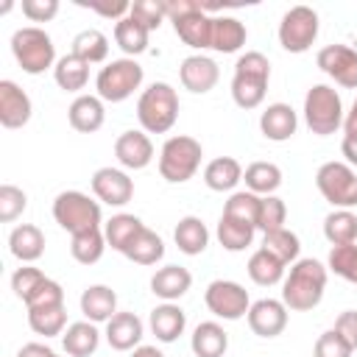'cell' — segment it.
<instances>
[{
  "instance_id": "cell-1",
  "label": "cell",
  "mask_w": 357,
  "mask_h": 357,
  "mask_svg": "<svg viewBox=\"0 0 357 357\" xmlns=\"http://www.w3.org/2000/svg\"><path fill=\"white\" fill-rule=\"evenodd\" d=\"M326 279H329V268L312 257L296 259L290 265V271L282 279V301L287 310L293 312H307L315 310L324 298L326 290Z\"/></svg>"
},
{
  "instance_id": "cell-2",
  "label": "cell",
  "mask_w": 357,
  "mask_h": 357,
  "mask_svg": "<svg viewBox=\"0 0 357 357\" xmlns=\"http://www.w3.org/2000/svg\"><path fill=\"white\" fill-rule=\"evenodd\" d=\"M271 81V61L259 50H248L237 59L231 75V98L240 109H257L265 100Z\"/></svg>"
},
{
  "instance_id": "cell-3",
  "label": "cell",
  "mask_w": 357,
  "mask_h": 357,
  "mask_svg": "<svg viewBox=\"0 0 357 357\" xmlns=\"http://www.w3.org/2000/svg\"><path fill=\"white\" fill-rule=\"evenodd\" d=\"M137 120L145 134H167L178 120V95L167 81H153L137 100Z\"/></svg>"
},
{
  "instance_id": "cell-4",
  "label": "cell",
  "mask_w": 357,
  "mask_h": 357,
  "mask_svg": "<svg viewBox=\"0 0 357 357\" xmlns=\"http://www.w3.org/2000/svg\"><path fill=\"white\" fill-rule=\"evenodd\" d=\"M11 53H14L17 64L22 67V73H28V75H42L45 70L56 67V61H59L50 33L39 25L17 28L11 33Z\"/></svg>"
},
{
  "instance_id": "cell-5",
  "label": "cell",
  "mask_w": 357,
  "mask_h": 357,
  "mask_svg": "<svg viewBox=\"0 0 357 357\" xmlns=\"http://www.w3.org/2000/svg\"><path fill=\"white\" fill-rule=\"evenodd\" d=\"M201 156H204V148L195 137H187V134L167 137L159 151V173L170 184H184L198 173Z\"/></svg>"
},
{
  "instance_id": "cell-6",
  "label": "cell",
  "mask_w": 357,
  "mask_h": 357,
  "mask_svg": "<svg viewBox=\"0 0 357 357\" xmlns=\"http://www.w3.org/2000/svg\"><path fill=\"white\" fill-rule=\"evenodd\" d=\"M343 100L335 86L329 84H315L304 95V123L312 134L329 137L343 126Z\"/></svg>"
},
{
  "instance_id": "cell-7",
  "label": "cell",
  "mask_w": 357,
  "mask_h": 357,
  "mask_svg": "<svg viewBox=\"0 0 357 357\" xmlns=\"http://www.w3.org/2000/svg\"><path fill=\"white\" fill-rule=\"evenodd\" d=\"M145 78V70L137 59H112L106 67H100L98 78H95V89L98 98L106 103H123L126 98H131L139 84Z\"/></svg>"
},
{
  "instance_id": "cell-8",
  "label": "cell",
  "mask_w": 357,
  "mask_h": 357,
  "mask_svg": "<svg viewBox=\"0 0 357 357\" xmlns=\"http://www.w3.org/2000/svg\"><path fill=\"white\" fill-rule=\"evenodd\" d=\"M53 218L64 231H70V237L92 231L100 229V204L81 190H64L53 198Z\"/></svg>"
},
{
  "instance_id": "cell-9",
  "label": "cell",
  "mask_w": 357,
  "mask_h": 357,
  "mask_svg": "<svg viewBox=\"0 0 357 357\" xmlns=\"http://www.w3.org/2000/svg\"><path fill=\"white\" fill-rule=\"evenodd\" d=\"M315 187L335 209L357 206V173L346 162H324L315 173Z\"/></svg>"
},
{
  "instance_id": "cell-10",
  "label": "cell",
  "mask_w": 357,
  "mask_h": 357,
  "mask_svg": "<svg viewBox=\"0 0 357 357\" xmlns=\"http://www.w3.org/2000/svg\"><path fill=\"white\" fill-rule=\"evenodd\" d=\"M318 39V11L310 6H293L279 22V45L287 53H304Z\"/></svg>"
},
{
  "instance_id": "cell-11",
  "label": "cell",
  "mask_w": 357,
  "mask_h": 357,
  "mask_svg": "<svg viewBox=\"0 0 357 357\" xmlns=\"http://www.w3.org/2000/svg\"><path fill=\"white\" fill-rule=\"evenodd\" d=\"M204 301H206L209 312L215 318H223V321H240L251 310L248 290L240 282H231V279L209 282L206 290H204Z\"/></svg>"
},
{
  "instance_id": "cell-12",
  "label": "cell",
  "mask_w": 357,
  "mask_h": 357,
  "mask_svg": "<svg viewBox=\"0 0 357 357\" xmlns=\"http://www.w3.org/2000/svg\"><path fill=\"white\" fill-rule=\"evenodd\" d=\"M315 64L340 86L357 89V50L349 45H326L318 50Z\"/></svg>"
},
{
  "instance_id": "cell-13",
  "label": "cell",
  "mask_w": 357,
  "mask_h": 357,
  "mask_svg": "<svg viewBox=\"0 0 357 357\" xmlns=\"http://www.w3.org/2000/svg\"><path fill=\"white\" fill-rule=\"evenodd\" d=\"M92 192L109 206H126L134 198V181L120 167H98L92 173Z\"/></svg>"
},
{
  "instance_id": "cell-14",
  "label": "cell",
  "mask_w": 357,
  "mask_h": 357,
  "mask_svg": "<svg viewBox=\"0 0 357 357\" xmlns=\"http://www.w3.org/2000/svg\"><path fill=\"white\" fill-rule=\"evenodd\" d=\"M114 156L126 170H142L153 159V142L142 128H128L114 139Z\"/></svg>"
},
{
  "instance_id": "cell-15",
  "label": "cell",
  "mask_w": 357,
  "mask_h": 357,
  "mask_svg": "<svg viewBox=\"0 0 357 357\" xmlns=\"http://www.w3.org/2000/svg\"><path fill=\"white\" fill-rule=\"evenodd\" d=\"M248 326L259 337H276L287 326V307L282 298H259L248 310Z\"/></svg>"
},
{
  "instance_id": "cell-16",
  "label": "cell",
  "mask_w": 357,
  "mask_h": 357,
  "mask_svg": "<svg viewBox=\"0 0 357 357\" xmlns=\"http://www.w3.org/2000/svg\"><path fill=\"white\" fill-rule=\"evenodd\" d=\"M178 78H181V86L195 92V95H204L209 89H215L218 78H220V70H218V61L204 56V53H192L181 61L178 67Z\"/></svg>"
},
{
  "instance_id": "cell-17",
  "label": "cell",
  "mask_w": 357,
  "mask_h": 357,
  "mask_svg": "<svg viewBox=\"0 0 357 357\" xmlns=\"http://www.w3.org/2000/svg\"><path fill=\"white\" fill-rule=\"evenodd\" d=\"M33 114V103L25 89H20L14 81H0V126L3 128H22Z\"/></svg>"
},
{
  "instance_id": "cell-18",
  "label": "cell",
  "mask_w": 357,
  "mask_h": 357,
  "mask_svg": "<svg viewBox=\"0 0 357 357\" xmlns=\"http://www.w3.org/2000/svg\"><path fill=\"white\" fill-rule=\"evenodd\" d=\"M170 22H173L176 36L187 47H192V50H206L209 47V39H212V17L206 14L204 6H198L190 14H181V17H176Z\"/></svg>"
},
{
  "instance_id": "cell-19",
  "label": "cell",
  "mask_w": 357,
  "mask_h": 357,
  "mask_svg": "<svg viewBox=\"0 0 357 357\" xmlns=\"http://www.w3.org/2000/svg\"><path fill=\"white\" fill-rule=\"evenodd\" d=\"M142 321L137 312H114L112 321H106V343L114 351H134L137 346H142Z\"/></svg>"
},
{
  "instance_id": "cell-20",
  "label": "cell",
  "mask_w": 357,
  "mask_h": 357,
  "mask_svg": "<svg viewBox=\"0 0 357 357\" xmlns=\"http://www.w3.org/2000/svg\"><path fill=\"white\" fill-rule=\"evenodd\" d=\"M298 128V114L293 112L290 103H271L262 114H259V131L265 139L271 142H284L296 134Z\"/></svg>"
},
{
  "instance_id": "cell-21",
  "label": "cell",
  "mask_w": 357,
  "mask_h": 357,
  "mask_svg": "<svg viewBox=\"0 0 357 357\" xmlns=\"http://www.w3.org/2000/svg\"><path fill=\"white\" fill-rule=\"evenodd\" d=\"M148 326H151V332L156 335L159 343H173V340H178L184 335L187 315H184V310L176 301H165V304L151 310Z\"/></svg>"
},
{
  "instance_id": "cell-22",
  "label": "cell",
  "mask_w": 357,
  "mask_h": 357,
  "mask_svg": "<svg viewBox=\"0 0 357 357\" xmlns=\"http://www.w3.org/2000/svg\"><path fill=\"white\" fill-rule=\"evenodd\" d=\"M67 120L75 131L81 134H95L100 131L103 120H106V109H103V100L98 95H78L70 109H67Z\"/></svg>"
},
{
  "instance_id": "cell-23",
  "label": "cell",
  "mask_w": 357,
  "mask_h": 357,
  "mask_svg": "<svg viewBox=\"0 0 357 357\" xmlns=\"http://www.w3.org/2000/svg\"><path fill=\"white\" fill-rule=\"evenodd\" d=\"M192 287V273L181 265H165L151 276V293L162 301H178Z\"/></svg>"
},
{
  "instance_id": "cell-24",
  "label": "cell",
  "mask_w": 357,
  "mask_h": 357,
  "mask_svg": "<svg viewBox=\"0 0 357 357\" xmlns=\"http://www.w3.org/2000/svg\"><path fill=\"white\" fill-rule=\"evenodd\" d=\"M78 304H81V312H84L86 321H92V324H106V321H112V315L117 312V293H114L109 284H89V287L81 293Z\"/></svg>"
},
{
  "instance_id": "cell-25",
  "label": "cell",
  "mask_w": 357,
  "mask_h": 357,
  "mask_svg": "<svg viewBox=\"0 0 357 357\" xmlns=\"http://www.w3.org/2000/svg\"><path fill=\"white\" fill-rule=\"evenodd\" d=\"M8 251L22 262V265H31L36 262L42 254H45V234L39 226L33 223H20L11 229L8 234Z\"/></svg>"
},
{
  "instance_id": "cell-26",
  "label": "cell",
  "mask_w": 357,
  "mask_h": 357,
  "mask_svg": "<svg viewBox=\"0 0 357 357\" xmlns=\"http://www.w3.org/2000/svg\"><path fill=\"white\" fill-rule=\"evenodd\" d=\"M190 349L195 357H223L229 349V335L218 321H201L192 329Z\"/></svg>"
},
{
  "instance_id": "cell-27",
  "label": "cell",
  "mask_w": 357,
  "mask_h": 357,
  "mask_svg": "<svg viewBox=\"0 0 357 357\" xmlns=\"http://www.w3.org/2000/svg\"><path fill=\"white\" fill-rule=\"evenodd\" d=\"M173 240H176V245H178L181 254L198 257V254H204L206 245H209V229H206V223H204L201 218L184 215V218L176 223V229H173Z\"/></svg>"
},
{
  "instance_id": "cell-28",
  "label": "cell",
  "mask_w": 357,
  "mask_h": 357,
  "mask_svg": "<svg viewBox=\"0 0 357 357\" xmlns=\"http://www.w3.org/2000/svg\"><path fill=\"white\" fill-rule=\"evenodd\" d=\"M248 39L245 25L237 17H212V39L209 47L218 53H237Z\"/></svg>"
},
{
  "instance_id": "cell-29",
  "label": "cell",
  "mask_w": 357,
  "mask_h": 357,
  "mask_svg": "<svg viewBox=\"0 0 357 357\" xmlns=\"http://www.w3.org/2000/svg\"><path fill=\"white\" fill-rule=\"evenodd\" d=\"M243 181V165L234 156H218L204 167V184L215 192H231Z\"/></svg>"
},
{
  "instance_id": "cell-30",
  "label": "cell",
  "mask_w": 357,
  "mask_h": 357,
  "mask_svg": "<svg viewBox=\"0 0 357 357\" xmlns=\"http://www.w3.org/2000/svg\"><path fill=\"white\" fill-rule=\"evenodd\" d=\"M98 343H100V332H98V324L92 321H75L61 335V346L70 357H89L95 354Z\"/></svg>"
},
{
  "instance_id": "cell-31",
  "label": "cell",
  "mask_w": 357,
  "mask_h": 357,
  "mask_svg": "<svg viewBox=\"0 0 357 357\" xmlns=\"http://www.w3.org/2000/svg\"><path fill=\"white\" fill-rule=\"evenodd\" d=\"M243 181L254 195H273L282 187V167L273 162H251L243 170Z\"/></svg>"
},
{
  "instance_id": "cell-32",
  "label": "cell",
  "mask_w": 357,
  "mask_h": 357,
  "mask_svg": "<svg viewBox=\"0 0 357 357\" xmlns=\"http://www.w3.org/2000/svg\"><path fill=\"white\" fill-rule=\"evenodd\" d=\"M254 231H257L254 223H245V220L220 215L218 229H215V237H218V243H220L226 251H234V254H237V251H245V248L251 245Z\"/></svg>"
},
{
  "instance_id": "cell-33",
  "label": "cell",
  "mask_w": 357,
  "mask_h": 357,
  "mask_svg": "<svg viewBox=\"0 0 357 357\" xmlns=\"http://www.w3.org/2000/svg\"><path fill=\"white\" fill-rule=\"evenodd\" d=\"M148 36H151V31L142 22H137L131 14L123 17L120 22H114V42L128 59H134V56L148 50Z\"/></svg>"
},
{
  "instance_id": "cell-34",
  "label": "cell",
  "mask_w": 357,
  "mask_h": 357,
  "mask_svg": "<svg viewBox=\"0 0 357 357\" xmlns=\"http://www.w3.org/2000/svg\"><path fill=\"white\" fill-rule=\"evenodd\" d=\"M53 78L59 84V89L64 92H81L89 81V64L84 59H78L75 53H67L56 61L53 67Z\"/></svg>"
},
{
  "instance_id": "cell-35",
  "label": "cell",
  "mask_w": 357,
  "mask_h": 357,
  "mask_svg": "<svg viewBox=\"0 0 357 357\" xmlns=\"http://www.w3.org/2000/svg\"><path fill=\"white\" fill-rule=\"evenodd\" d=\"M145 229V223L137 218V215H128V212H120V215H112L106 223H103V234H106V243L114 248V251H126L128 243Z\"/></svg>"
},
{
  "instance_id": "cell-36",
  "label": "cell",
  "mask_w": 357,
  "mask_h": 357,
  "mask_svg": "<svg viewBox=\"0 0 357 357\" xmlns=\"http://www.w3.org/2000/svg\"><path fill=\"white\" fill-rule=\"evenodd\" d=\"M123 257L131 259V262H137V265H156V262L165 257V240H162L153 229L145 226V229L128 243V248L123 251Z\"/></svg>"
},
{
  "instance_id": "cell-37",
  "label": "cell",
  "mask_w": 357,
  "mask_h": 357,
  "mask_svg": "<svg viewBox=\"0 0 357 357\" xmlns=\"http://www.w3.org/2000/svg\"><path fill=\"white\" fill-rule=\"evenodd\" d=\"M248 276H251V282L254 284H259V287H271V284H279L282 279H284V271H287V265L284 262H279L273 254H268L265 248H257L251 257H248Z\"/></svg>"
},
{
  "instance_id": "cell-38",
  "label": "cell",
  "mask_w": 357,
  "mask_h": 357,
  "mask_svg": "<svg viewBox=\"0 0 357 357\" xmlns=\"http://www.w3.org/2000/svg\"><path fill=\"white\" fill-rule=\"evenodd\" d=\"M324 237L332 245L357 243V215L351 209H332L324 218Z\"/></svg>"
},
{
  "instance_id": "cell-39",
  "label": "cell",
  "mask_w": 357,
  "mask_h": 357,
  "mask_svg": "<svg viewBox=\"0 0 357 357\" xmlns=\"http://www.w3.org/2000/svg\"><path fill=\"white\" fill-rule=\"evenodd\" d=\"M70 53H75L86 64H100L109 56V36L98 28H86V31L73 36V50Z\"/></svg>"
},
{
  "instance_id": "cell-40",
  "label": "cell",
  "mask_w": 357,
  "mask_h": 357,
  "mask_svg": "<svg viewBox=\"0 0 357 357\" xmlns=\"http://www.w3.org/2000/svg\"><path fill=\"white\" fill-rule=\"evenodd\" d=\"M259 248H265L268 254H273L279 262L293 265V262L298 259L301 240H298V234H296V231H290V229H276V231L262 234V245H259Z\"/></svg>"
},
{
  "instance_id": "cell-41",
  "label": "cell",
  "mask_w": 357,
  "mask_h": 357,
  "mask_svg": "<svg viewBox=\"0 0 357 357\" xmlns=\"http://www.w3.org/2000/svg\"><path fill=\"white\" fill-rule=\"evenodd\" d=\"M28 326H31L36 335H42V337L64 335V329H67V310H64V304L28 310Z\"/></svg>"
},
{
  "instance_id": "cell-42",
  "label": "cell",
  "mask_w": 357,
  "mask_h": 357,
  "mask_svg": "<svg viewBox=\"0 0 357 357\" xmlns=\"http://www.w3.org/2000/svg\"><path fill=\"white\" fill-rule=\"evenodd\" d=\"M103 251H106V234L100 229L73 234V240H70V254L81 265H95L103 257Z\"/></svg>"
},
{
  "instance_id": "cell-43",
  "label": "cell",
  "mask_w": 357,
  "mask_h": 357,
  "mask_svg": "<svg viewBox=\"0 0 357 357\" xmlns=\"http://www.w3.org/2000/svg\"><path fill=\"white\" fill-rule=\"evenodd\" d=\"M259 201H262V195H254L251 190H237V192H231V195H229V201L223 204V215H229V218H237V220H245V223H254V226H257Z\"/></svg>"
},
{
  "instance_id": "cell-44",
  "label": "cell",
  "mask_w": 357,
  "mask_h": 357,
  "mask_svg": "<svg viewBox=\"0 0 357 357\" xmlns=\"http://www.w3.org/2000/svg\"><path fill=\"white\" fill-rule=\"evenodd\" d=\"M326 268H329L335 276H340V279L357 284V243L332 245L329 259H326Z\"/></svg>"
},
{
  "instance_id": "cell-45",
  "label": "cell",
  "mask_w": 357,
  "mask_h": 357,
  "mask_svg": "<svg viewBox=\"0 0 357 357\" xmlns=\"http://www.w3.org/2000/svg\"><path fill=\"white\" fill-rule=\"evenodd\" d=\"M284 220H287V206L279 195H262L259 201V215H257V229L262 234L268 231H276V229H284Z\"/></svg>"
},
{
  "instance_id": "cell-46",
  "label": "cell",
  "mask_w": 357,
  "mask_h": 357,
  "mask_svg": "<svg viewBox=\"0 0 357 357\" xmlns=\"http://www.w3.org/2000/svg\"><path fill=\"white\" fill-rule=\"evenodd\" d=\"M47 276L39 271V268H33V265H22V268H17L14 273H11V290H14V296L25 304L33 293H36V287L45 282Z\"/></svg>"
},
{
  "instance_id": "cell-47",
  "label": "cell",
  "mask_w": 357,
  "mask_h": 357,
  "mask_svg": "<svg viewBox=\"0 0 357 357\" xmlns=\"http://www.w3.org/2000/svg\"><path fill=\"white\" fill-rule=\"evenodd\" d=\"M25 206H28V195L20 187H14V184H3L0 187V220L3 223L17 220L25 212Z\"/></svg>"
},
{
  "instance_id": "cell-48",
  "label": "cell",
  "mask_w": 357,
  "mask_h": 357,
  "mask_svg": "<svg viewBox=\"0 0 357 357\" xmlns=\"http://www.w3.org/2000/svg\"><path fill=\"white\" fill-rule=\"evenodd\" d=\"M354 349L343 340V335L337 329H326L324 335H318L315 340V349H312V357H351Z\"/></svg>"
},
{
  "instance_id": "cell-49",
  "label": "cell",
  "mask_w": 357,
  "mask_h": 357,
  "mask_svg": "<svg viewBox=\"0 0 357 357\" xmlns=\"http://www.w3.org/2000/svg\"><path fill=\"white\" fill-rule=\"evenodd\" d=\"M128 14H131L137 22H142L148 31H156V28L162 25V20L167 17L162 0H134Z\"/></svg>"
},
{
  "instance_id": "cell-50",
  "label": "cell",
  "mask_w": 357,
  "mask_h": 357,
  "mask_svg": "<svg viewBox=\"0 0 357 357\" xmlns=\"http://www.w3.org/2000/svg\"><path fill=\"white\" fill-rule=\"evenodd\" d=\"M59 304H64V290H61V284H59L56 279H45V282L36 287V293L25 301V310H36V307H59Z\"/></svg>"
},
{
  "instance_id": "cell-51",
  "label": "cell",
  "mask_w": 357,
  "mask_h": 357,
  "mask_svg": "<svg viewBox=\"0 0 357 357\" xmlns=\"http://www.w3.org/2000/svg\"><path fill=\"white\" fill-rule=\"evenodd\" d=\"M22 14L31 22H47L59 14V0H22Z\"/></svg>"
},
{
  "instance_id": "cell-52",
  "label": "cell",
  "mask_w": 357,
  "mask_h": 357,
  "mask_svg": "<svg viewBox=\"0 0 357 357\" xmlns=\"http://www.w3.org/2000/svg\"><path fill=\"white\" fill-rule=\"evenodd\" d=\"M78 6H86L89 11H95L100 17H109L114 22H120L131 11V3H126V0H117V3H84V0H78Z\"/></svg>"
},
{
  "instance_id": "cell-53",
  "label": "cell",
  "mask_w": 357,
  "mask_h": 357,
  "mask_svg": "<svg viewBox=\"0 0 357 357\" xmlns=\"http://www.w3.org/2000/svg\"><path fill=\"white\" fill-rule=\"evenodd\" d=\"M332 329H337L343 335V340L357 351V310H343L335 318V326Z\"/></svg>"
},
{
  "instance_id": "cell-54",
  "label": "cell",
  "mask_w": 357,
  "mask_h": 357,
  "mask_svg": "<svg viewBox=\"0 0 357 357\" xmlns=\"http://www.w3.org/2000/svg\"><path fill=\"white\" fill-rule=\"evenodd\" d=\"M56 351L50 349V346H45V343H25L20 351H17V357H53Z\"/></svg>"
},
{
  "instance_id": "cell-55",
  "label": "cell",
  "mask_w": 357,
  "mask_h": 357,
  "mask_svg": "<svg viewBox=\"0 0 357 357\" xmlns=\"http://www.w3.org/2000/svg\"><path fill=\"white\" fill-rule=\"evenodd\" d=\"M340 153L346 156V165L357 167V137H343V142H340Z\"/></svg>"
},
{
  "instance_id": "cell-56",
  "label": "cell",
  "mask_w": 357,
  "mask_h": 357,
  "mask_svg": "<svg viewBox=\"0 0 357 357\" xmlns=\"http://www.w3.org/2000/svg\"><path fill=\"white\" fill-rule=\"evenodd\" d=\"M343 137H357V98H354L351 109L346 112V120H343Z\"/></svg>"
},
{
  "instance_id": "cell-57",
  "label": "cell",
  "mask_w": 357,
  "mask_h": 357,
  "mask_svg": "<svg viewBox=\"0 0 357 357\" xmlns=\"http://www.w3.org/2000/svg\"><path fill=\"white\" fill-rule=\"evenodd\" d=\"M131 357H165L156 346H137L134 351H131Z\"/></svg>"
},
{
  "instance_id": "cell-58",
  "label": "cell",
  "mask_w": 357,
  "mask_h": 357,
  "mask_svg": "<svg viewBox=\"0 0 357 357\" xmlns=\"http://www.w3.org/2000/svg\"><path fill=\"white\" fill-rule=\"evenodd\" d=\"M53 357H59V354H53Z\"/></svg>"
}]
</instances>
